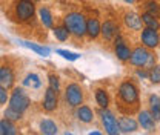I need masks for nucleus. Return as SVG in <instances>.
Masks as SVG:
<instances>
[{"instance_id": "23", "label": "nucleus", "mask_w": 160, "mask_h": 135, "mask_svg": "<svg viewBox=\"0 0 160 135\" xmlns=\"http://www.w3.org/2000/svg\"><path fill=\"white\" fill-rule=\"evenodd\" d=\"M116 54L122 61H125V60H129L131 57V49L128 46H125L123 43H120V45H116Z\"/></svg>"}, {"instance_id": "10", "label": "nucleus", "mask_w": 160, "mask_h": 135, "mask_svg": "<svg viewBox=\"0 0 160 135\" xmlns=\"http://www.w3.org/2000/svg\"><path fill=\"white\" fill-rule=\"evenodd\" d=\"M139 123L142 124V128L146 129L148 132H152L156 129V120H154V117L151 115V112H148V111L139 112Z\"/></svg>"}, {"instance_id": "19", "label": "nucleus", "mask_w": 160, "mask_h": 135, "mask_svg": "<svg viewBox=\"0 0 160 135\" xmlns=\"http://www.w3.org/2000/svg\"><path fill=\"white\" fill-rule=\"evenodd\" d=\"M140 19H142V22L146 25V28H151V29H156V31L160 28L159 20L156 19V16H152V14H149V12H145Z\"/></svg>"}, {"instance_id": "15", "label": "nucleus", "mask_w": 160, "mask_h": 135, "mask_svg": "<svg viewBox=\"0 0 160 135\" xmlns=\"http://www.w3.org/2000/svg\"><path fill=\"white\" fill-rule=\"evenodd\" d=\"M86 34L91 39H96L100 34V23L97 19H89L86 22Z\"/></svg>"}, {"instance_id": "33", "label": "nucleus", "mask_w": 160, "mask_h": 135, "mask_svg": "<svg viewBox=\"0 0 160 135\" xmlns=\"http://www.w3.org/2000/svg\"><path fill=\"white\" fill-rule=\"evenodd\" d=\"M154 63H156V57H154L152 54H149V55H148V60H146V65H145V66H146V68H152V66H154Z\"/></svg>"}, {"instance_id": "21", "label": "nucleus", "mask_w": 160, "mask_h": 135, "mask_svg": "<svg viewBox=\"0 0 160 135\" xmlns=\"http://www.w3.org/2000/svg\"><path fill=\"white\" fill-rule=\"evenodd\" d=\"M23 84L26 88H31V89H39L40 86H42V81H40L37 74H28L26 78L23 80Z\"/></svg>"}, {"instance_id": "28", "label": "nucleus", "mask_w": 160, "mask_h": 135, "mask_svg": "<svg viewBox=\"0 0 160 135\" xmlns=\"http://www.w3.org/2000/svg\"><path fill=\"white\" fill-rule=\"evenodd\" d=\"M146 11H148L149 14H152V16H159L160 14V6L154 2V0H149V2L146 3Z\"/></svg>"}, {"instance_id": "35", "label": "nucleus", "mask_w": 160, "mask_h": 135, "mask_svg": "<svg viewBox=\"0 0 160 135\" xmlns=\"http://www.w3.org/2000/svg\"><path fill=\"white\" fill-rule=\"evenodd\" d=\"M125 2H126V3H132L134 0H125Z\"/></svg>"}, {"instance_id": "32", "label": "nucleus", "mask_w": 160, "mask_h": 135, "mask_svg": "<svg viewBox=\"0 0 160 135\" xmlns=\"http://www.w3.org/2000/svg\"><path fill=\"white\" fill-rule=\"evenodd\" d=\"M6 101H8V92H6V88H3V86L0 84V103L5 104Z\"/></svg>"}, {"instance_id": "4", "label": "nucleus", "mask_w": 160, "mask_h": 135, "mask_svg": "<svg viewBox=\"0 0 160 135\" xmlns=\"http://www.w3.org/2000/svg\"><path fill=\"white\" fill-rule=\"evenodd\" d=\"M16 16L20 22H26L34 16V3L31 0H19L16 5Z\"/></svg>"}, {"instance_id": "6", "label": "nucleus", "mask_w": 160, "mask_h": 135, "mask_svg": "<svg viewBox=\"0 0 160 135\" xmlns=\"http://www.w3.org/2000/svg\"><path fill=\"white\" fill-rule=\"evenodd\" d=\"M100 117H102V123H103V126H105V129H106L108 134L109 135L119 134L120 132L119 123H117L116 117L112 115L111 112H108V111H102V112H100Z\"/></svg>"}, {"instance_id": "30", "label": "nucleus", "mask_w": 160, "mask_h": 135, "mask_svg": "<svg viewBox=\"0 0 160 135\" xmlns=\"http://www.w3.org/2000/svg\"><path fill=\"white\" fill-rule=\"evenodd\" d=\"M57 54L62 55L63 58H66V60H71V61H74V60H77L80 57L79 54H74V52H69V51H63V49H57Z\"/></svg>"}, {"instance_id": "22", "label": "nucleus", "mask_w": 160, "mask_h": 135, "mask_svg": "<svg viewBox=\"0 0 160 135\" xmlns=\"http://www.w3.org/2000/svg\"><path fill=\"white\" fill-rule=\"evenodd\" d=\"M17 134L16 126L12 123H9V120H2L0 121V135H14Z\"/></svg>"}, {"instance_id": "17", "label": "nucleus", "mask_w": 160, "mask_h": 135, "mask_svg": "<svg viewBox=\"0 0 160 135\" xmlns=\"http://www.w3.org/2000/svg\"><path fill=\"white\" fill-rule=\"evenodd\" d=\"M149 106H151V115L154 117L156 121L160 120V98L157 95L149 97Z\"/></svg>"}, {"instance_id": "31", "label": "nucleus", "mask_w": 160, "mask_h": 135, "mask_svg": "<svg viewBox=\"0 0 160 135\" xmlns=\"http://www.w3.org/2000/svg\"><path fill=\"white\" fill-rule=\"evenodd\" d=\"M49 86L52 88V89H56V91H59V77H56V75H49Z\"/></svg>"}, {"instance_id": "13", "label": "nucleus", "mask_w": 160, "mask_h": 135, "mask_svg": "<svg viewBox=\"0 0 160 135\" xmlns=\"http://www.w3.org/2000/svg\"><path fill=\"white\" fill-rule=\"evenodd\" d=\"M119 129H120V132H123V134L134 132L137 129V123L131 117H123V118H120V121H119Z\"/></svg>"}, {"instance_id": "36", "label": "nucleus", "mask_w": 160, "mask_h": 135, "mask_svg": "<svg viewBox=\"0 0 160 135\" xmlns=\"http://www.w3.org/2000/svg\"><path fill=\"white\" fill-rule=\"evenodd\" d=\"M32 2H37V0H32Z\"/></svg>"}, {"instance_id": "27", "label": "nucleus", "mask_w": 160, "mask_h": 135, "mask_svg": "<svg viewBox=\"0 0 160 135\" xmlns=\"http://www.w3.org/2000/svg\"><path fill=\"white\" fill-rule=\"evenodd\" d=\"M5 117L9 120V121H17V120H20L22 118V112H19V111H16V109H12L11 106L5 111Z\"/></svg>"}, {"instance_id": "18", "label": "nucleus", "mask_w": 160, "mask_h": 135, "mask_svg": "<svg viewBox=\"0 0 160 135\" xmlns=\"http://www.w3.org/2000/svg\"><path fill=\"white\" fill-rule=\"evenodd\" d=\"M40 131H42V134H45V135H54V134H57V126L51 120H43L40 123Z\"/></svg>"}, {"instance_id": "11", "label": "nucleus", "mask_w": 160, "mask_h": 135, "mask_svg": "<svg viewBox=\"0 0 160 135\" xmlns=\"http://www.w3.org/2000/svg\"><path fill=\"white\" fill-rule=\"evenodd\" d=\"M14 83V74H12V69L9 66H3L0 68V84L6 89H9Z\"/></svg>"}, {"instance_id": "1", "label": "nucleus", "mask_w": 160, "mask_h": 135, "mask_svg": "<svg viewBox=\"0 0 160 135\" xmlns=\"http://www.w3.org/2000/svg\"><path fill=\"white\" fill-rule=\"evenodd\" d=\"M65 26L69 32H72L74 36L82 37L86 34V20L79 12H71L65 17Z\"/></svg>"}, {"instance_id": "14", "label": "nucleus", "mask_w": 160, "mask_h": 135, "mask_svg": "<svg viewBox=\"0 0 160 135\" xmlns=\"http://www.w3.org/2000/svg\"><path fill=\"white\" fill-rule=\"evenodd\" d=\"M125 23L129 29H134V31H139L142 28V19L134 12H128L125 16Z\"/></svg>"}, {"instance_id": "20", "label": "nucleus", "mask_w": 160, "mask_h": 135, "mask_svg": "<svg viewBox=\"0 0 160 135\" xmlns=\"http://www.w3.org/2000/svg\"><path fill=\"white\" fill-rule=\"evenodd\" d=\"M77 117H79L80 121H83V123H91L92 118H94V114H92V111L88 106H82L77 111Z\"/></svg>"}, {"instance_id": "3", "label": "nucleus", "mask_w": 160, "mask_h": 135, "mask_svg": "<svg viewBox=\"0 0 160 135\" xmlns=\"http://www.w3.org/2000/svg\"><path fill=\"white\" fill-rule=\"evenodd\" d=\"M119 95H120V98H122L125 103H128V104H132V103H137V101H139V91H137V88H136L132 83H129V81H125V83L120 84Z\"/></svg>"}, {"instance_id": "5", "label": "nucleus", "mask_w": 160, "mask_h": 135, "mask_svg": "<svg viewBox=\"0 0 160 135\" xmlns=\"http://www.w3.org/2000/svg\"><path fill=\"white\" fill-rule=\"evenodd\" d=\"M65 97H66V101L69 103V106L76 108V106H80L82 101H83V92L80 89L79 84L72 83L66 88V92H65Z\"/></svg>"}, {"instance_id": "29", "label": "nucleus", "mask_w": 160, "mask_h": 135, "mask_svg": "<svg viewBox=\"0 0 160 135\" xmlns=\"http://www.w3.org/2000/svg\"><path fill=\"white\" fill-rule=\"evenodd\" d=\"M149 80L152 83H160V66H152L151 72H149Z\"/></svg>"}, {"instance_id": "8", "label": "nucleus", "mask_w": 160, "mask_h": 135, "mask_svg": "<svg viewBox=\"0 0 160 135\" xmlns=\"http://www.w3.org/2000/svg\"><path fill=\"white\" fill-rule=\"evenodd\" d=\"M43 108L46 109V111H54L56 108H57V91L56 89H52L51 86L46 89V92H45V98H43Z\"/></svg>"}, {"instance_id": "2", "label": "nucleus", "mask_w": 160, "mask_h": 135, "mask_svg": "<svg viewBox=\"0 0 160 135\" xmlns=\"http://www.w3.org/2000/svg\"><path fill=\"white\" fill-rule=\"evenodd\" d=\"M29 103H31V100H29V97L26 95V92L23 89H16L12 92V95H11V100H9V106L12 109L19 111V112L26 111Z\"/></svg>"}, {"instance_id": "12", "label": "nucleus", "mask_w": 160, "mask_h": 135, "mask_svg": "<svg viewBox=\"0 0 160 135\" xmlns=\"http://www.w3.org/2000/svg\"><path fill=\"white\" fill-rule=\"evenodd\" d=\"M100 32L103 34V37L106 40H111L119 34V28H117V25H116L114 22H109V20H108V22H105V23L102 25Z\"/></svg>"}, {"instance_id": "26", "label": "nucleus", "mask_w": 160, "mask_h": 135, "mask_svg": "<svg viewBox=\"0 0 160 135\" xmlns=\"http://www.w3.org/2000/svg\"><path fill=\"white\" fill-rule=\"evenodd\" d=\"M54 36L60 41H65L68 39V36H69V31L66 29V26H57V28H54Z\"/></svg>"}, {"instance_id": "7", "label": "nucleus", "mask_w": 160, "mask_h": 135, "mask_svg": "<svg viewBox=\"0 0 160 135\" xmlns=\"http://www.w3.org/2000/svg\"><path fill=\"white\" fill-rule=\"evenodd\" d=\"M142 43L146 46V48H156L159 46L160 43V37L157 34L156 29H151V28H146L142 31Z\"/></svg>"}, {"instance_id": "24", "label": "nucleus", "mask_w": 160, "mask_h": 135, "mask_svg": "<svg viewBox=\"0 0 160 135\" xmlns=\"http://www.w3.org/2000/svg\"><path fill=\"white\" fill-rule=\"evenodd\" d=\"M39 14H40L42 23H43L46 28H52V16H51L49 9H48V8H40Z\"/></svg>"}, {"instance_id": "16", "label": "nucleus", "mask_w": 160, "mask_h": 135, "mask_svg": "<svg viewBox=\"0 0 160 135\" xmlns=\"http://www.w3.org/2000/svg\"><path fill=\"white\" fill-rule=\"evenodd\" d=\"M19 43L22 45V46H25V48H28V49H31V51L37 52L39 55H43V57H48V55H49V52H51L48 48H43V46L34 45V43H29V41H25V40H19Z\"/></svg>"}, {"instance_id": "34", "label": "nucleus", "mask_w": 160, "mask_h": 135, "mask_svg": "<svg viewBox=\"0 0 160 135\" xmlns=\"http://www.w3.org/2000/svg\"><path fill=\"white\" fill-rule=\"evenodd\" d=\"M137 75L142 78H146V77H149V74H146L145 71H137Z\"/></svg>"}, {"instance_id": "25", "label": "nucleus", "mask_w": 160, "mask_h": 135, "mask_svg": "<svg viewBox=\"0 0 160 135\" xmlns=\"http://www.w3.org/2000/svg\"><path fill=\"white\" fill-rule=\"evenodd\" d=\"M96 100H97V104H99L100 108H105V109H106V106L109 104L108 94H106L103 89H97V91H96Z\"/></svg>"}, {"instance_id": "9", "label": "nucleus", "mask_w": 160, "mask_h": 135, "mask_svg": "<svg viewBox=\"0 0 160 135\" xmlns=\"http://www.w3.org/2000/svg\"><path fill=\"white\" fill-rule=\"evenodd\" d=\"M148 55H149V52L145 49V48H137V49H134L132 52H131V63L132 65H136V66H145L146 65V60H148Z\"/></svg>"}]
</instances>
